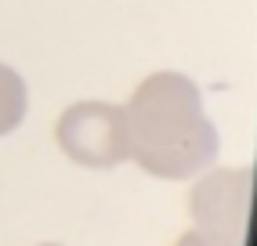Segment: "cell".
Here are the masks:
<instances>
[{
    "label": "cell",
    "mask_w": 257,
    "mask_h": 246,
    "mask_svg": "<svg viewBox=\"0 0 257 246\" xmlns=\"http://www.w3.org/2000/svg\"><path fill=\"white\" fill-rule=\"evenodd\" d=\"M253 174L250 170H214L192 188V232L207 235L214 246H243L250 224Z\"/></svg>",
    "instance_id": "3"
},
{
    "label": "cell",
    "mask_w": 257,
    "mask_h": 246,
    "mask_svg": "<svg viewBox=\"0 0 257 246\" xmlns=\"http://www.w3.org/2000/svg\"><path fill=\"white\" fill-rule=\"evenodd\" d=\"M47 246H55V242H47Z\"/></svg>",
    "instance_id": "6"
},
{
    "label": "cell",
    "mask_w": 257,
    "mask_h": 246,
    "mask_svg": "<svg viewBox=\"0 0 257 246\" xmlns=\"http://www.w3.org/2000/svg\"><path fill=\"white\" fill-rule=\"evenodd\" d=\"M174 246H214V242H210L207 235H199V232H185Z\"/></svg>",
    "instance_id": "5"
},
{
    "label": "cell",
    "mask_w": 257,
    "mask_h": 246,
    "mask_svg": "<svg viewBox=\"0 0 257 246\" xmlns=\"http://www.w3.org/2000/svg\"><path fill=\"white\" fill-rule=\"evenodd\" d=\"M127 160L145 174L188 181L217 160V127L203 112L199 87L181 73H152L123 105Z\"/></svg>",
    "instance_id": "1"
},
{
    "label": "cell",
    "mask_w": 257,
    "mask_h": 246,
    "mask_svg": "<svg viewBox=\"0 0 257 246\" xmlns=\"http://www.w3.org/2000/svg\"><path fill=\"white\" fill-rule=\"evenodd\" d=\"M55 138L73 163L91 170H109L127 160L123 105L112 101H76L58 116Z\"/></svg>",
    "instance_id": "2"
},
{
    "label": "cell",
    "mask_w": 257,
    "mask_h": 246,
    "mask_svg": "<svg viewBox=\"0 0 257 246\" xmlns=\"http://www.w3.org/2000/svg\"><path fill=\"white\" fill-rule=\"evenodd\" d=\"M26 119V80L0 62V134H11Z\"/></svg>",
    "instance_id": "4"
}]
</instances>
